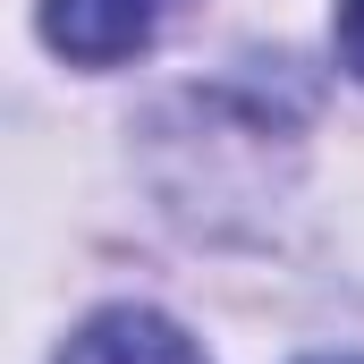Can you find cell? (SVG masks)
<instances>
[{
	"instance_id": "cell-1",
	"label": "cell",
	"mask_w": 364,
	"mask_h": 364,
	"mask_svg": "<svg viewBox=\"0 0 364 364\" xmlns=\"http://www.w3.org/2000/svg\"><path fill=\"white\" fill-rule=\"evenodd\" d=\"M186 0H43V34L51 51H68L77 68H119L136 60Z\"/></svg>"
},
{
	"instance_id": "cell-4",
	"label": "cell",
	"mask_w": 364,
	"mask_h": 364,
	"mask_svg": "<svg viewBox=\"0 0 364 364\" xmlns=\"http://www.w3.org/2000/svg\"><path fill=\"white\" fill-rule=\"evenodd\" d=\"M305 364H364V356H305Z\"/></svg>"
},
{
	"instance_id": "cell-3",
	"label": "cell",
	"mask_w": 364,
	"mask_h": 364,
	"mask_svg": "<svg viewBox=\"0 0 364 364\" xmlns=\"http://www.w3.org/2000/svg\"><path fill=\"white\" fill-rule=\"evenodd\" d=\"M339 60L356 68V85H364V0H339Z\"/></svg>"
},
{
	"instance_id": "cell-2",
	"label": "cell",
	"mask_w": 364,
	"mask_h": 364,
	"mask_svg": "<svg viewBox=\"0 0 364 364\" xmlns=\"http://www.w3.org/2000/svg\"><path fill=\"white\" fill-rule=\"evenodd\" d=\"M60 364H203V356H195V339H186L170 314L110 305V314H93L85 331L60 348Z\"/></svg>"
}]
</instances>
